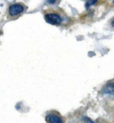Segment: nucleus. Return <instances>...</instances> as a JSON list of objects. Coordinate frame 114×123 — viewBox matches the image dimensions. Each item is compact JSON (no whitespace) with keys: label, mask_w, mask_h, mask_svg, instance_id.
<instances>
[{"label":"nucleus","mask_w":114,"mask_h":123,"mask_svg":"<svg viewBox=\"0 0 114 123\" xmlns=\"http://www.w3.org/2000/svg\"><path fill=\"white\" fill-rule=\"evenodd\" d=\"M48 3H50V4H54V3L56 2V0H47Z\"/></svg>","instance_id":"7"},{"label":"nucleus","mask_w":114,"mask_h":123,"mask_svg":"<svg viewBox=\"0 0 114 123\" xmlns=\"http://www.w3.org/2000/svg\"><path fill=\"white\" fill-rule=\"evenodd\" d=\"M24 11V6L22 3H15L11 5L7 10V18L10 20L17 18Z\"/></svg>","instance_id":"1"},{"label":"nucleus","mask_w":114,"mask_h":123,"mask_svg":"<svg viewBox=\"0 0 114 123\" xmlns=\"http://www.w3.org/2000/svg\"><path fill=\"white\" fill-rule=\"evenodd\" d=\"M101 93L109 94L111 96H114V82L109 81L107 82L105 86L103 87L101 90Z\"/></svg>","instance_id":"3"},{"label":"nucleus","mask_w":114,"mask_h":123,"mask_svg":"<svg viewBox=\"0 0 114 123\" xmlns=\"http://www.w3.org/2000/svg\"><path fill=\"white\" fill-rule=\"evenodd\" d=\"M113 3H114V1H113Z\"/></svg>","instance_id":"9"},{"label":"nucleus","mask_w":114,"mask_h":123,"mask_svg":"<svg viewBox=\"0 0 114 123\" xmlns=\"http://www.w3.org/2000/svg\"><path fill=\"white\" fill-rule=\"evenodd\" d=\"M85 123H94V122L93 120L90 119L89 118H88V117H85Z\"/></svg>","instance_id":"6"},{"label":"nucleus","mask_w":114,"mask_h":123,"mask_svg":"<svg viewBox=\"0 0 114 123\" xmlns=\"http://www.w3.org/2000/svg\"><path fill=\"white\" fill-rule=\"evenodd\" d=\"M44 19L47 23L52 25H58L63 21V18L57 13H46L44 15Z\"/></svg>","instance_id":"2"},{"label":"nucleus","mask_w":114,"mask_h":123,"mask_svg":"<svg viewBox=\"0 0 114 123\" xmlns=\"http://www.w3.org/2000/svg\"><path fill=\"white\" fill-rule=\"evenodd\" d=\"M97 1V0H87V4H86V7H89L90 6L94 5L95 3Z\"/></svg>","instance_id":"5"},{"label":"nucleus","mask_w":114,"mask_h":123,"mask_svg":"<svg viewBox=\"0 0 114 123\" xmlns=\"http://www.w3.org/2000/svg\"><path fill=\"white\" fill-rule=\"evenodd\" d=\"M111 26H112V27H114V19L112 20V22H111Z\"/></svg>","instance_id":"8"},{"label":"nucleus","mask_w":114,"mask_h":123,"mask_svg":"<svg viewBox=\"0 0 114 123\" xmlns=\"http://www.w3.org/2000/svg\"><path fill=\"white\" fill-rule=\"evenodd\" d=\"M48 123H63V120L59 116L54 114H49L46 117Z\"/></svg>","instance_id":"4"}]
</instances>
